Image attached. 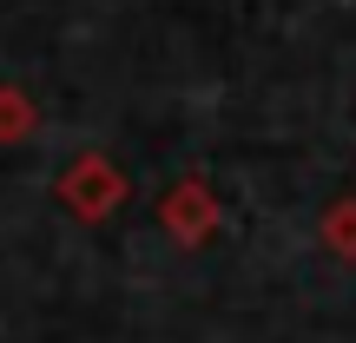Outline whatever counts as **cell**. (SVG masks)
Returning a JSON list of instances; mask_svg holds the SVG:
<instances>
[{
  "instance_id": "cell-1",
  "label": "cell",
  "mask_w": 356,
  "mask_h": 343,
  "mask_svg": "<svg viewBox=\"0 0 356 343\" xmlns=\"http://www.w3.org/2000/svg\"><path fill=\"white\" fill-rule=\"evenodd\" d=\"M60 205L79 218V225H106V218L126 205V172L106 152H79L73 166L60 172Z\"/></svg>"
},
{
  "instance_id": "cell-2",
  "label": "cell",
  "mask_w": 356,
  "mask_h": 343,
  "mask_svg": "<svg viewBox=\"0 0 356 343\" xmlns=\"http://www.w3.org/2000/svg\"><path fill=\"white\" fill-rule=\"evenodd\" d=\"M159 225H165V238H178V244H211L218 225H225V205L211 198L204 178H178L165 198H159Z\"/></svg>"
},
{
  "instance_id": "cell-4",
  "label": "cell",
  "mask_w": 356,
  "mask_h": 343,
  "mask_svg": "<svg viewBox=\"0 0 356 343\" xmlns=\"http://www.w3.org/2000/svg\"><path fill=\"white\" fill-rule=\"evenodd\" d=\"M33 126H40L33 99H26L20 86H0V145H20V139H33Z\"/></svg>"
},
{
  "instance_id": "cell-3",
  "label": "cell",
  "mask_w": 356,
  "mask_h": 343,
  "mask_svg": "<svg viewBox=\"0 0 356 343\" xmlns=\"http://www.w3.org/2000/svg\"><path fill=\"white\" fill-rule=\"evenodd\" d=\"M317 238H323V251H330V257H343V264H356V191H350V198H337L330 212H323Z\"/></svg>"
}]
</instances>
